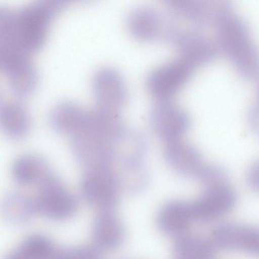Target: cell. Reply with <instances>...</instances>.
Here are the masks:
<instances>
[{
  "mask_svg": "<svg viewBox=\"0 0 259 259\" xmlns=\"http://www.w3.org/2000/svg\"><path fill=\"white\" fill-rule=\"evenodd\" d=\"M215 26L221 49L240 74L253 80L258 76V52L245 22L232 7L220 16Z\"/></svg>",
  "mask_w": 259,
  "mask_h": 259,
  "instance_id": "obj_1",
  "label": "cell"
},
{
  "mask_svg": "<svg viewBox=\"0 0 259 259\" xmlns=\"http://www.w3.org/2000/svg\"><path fill=\"white\" fill-rule=\"evenodd\" d=\"M34 199L36 213L54 220H64L76 212L77 201L55 174L43 182Z\"/></svg>",
  "mask_w": 259,
  "mask_h": 259,
  "instance_id": "obj_2",
  "label": "cell"
},
{
  "mask_svg": "<svg viewBox=\"0 0 259 259\" xmlns=\"http://www.w3.org/2000/svg\"><path fill=\"white\" fill-rule=\"evenodd\" d=\"M118 176L112 168L86 170L82 179V192L85 200L100 211L112 210L119 199Z\"/></svg>",
  "mask_w": 259,
  "mask_h": 259,
  "instance_id": "obj_3",
  "label": "cell"
},
{
  "mask_svg": "<svg viewBox=\"0 0 259 259\" xmlns=\"http://www.w3.org/2000/svg\"><path fill=\"white\" fill-rule=\"evenodd\" d=\"M193 68L179 59L152 70L146 81L147 89L157 101L171 100L192 75Z\"/></svg>",
  "mask_w": 259,
  "mask_h": 259,
  "instance_id": "obj_4",
  "label": "cell"
},
{
  "mask_svg": "<svg viewBox=\"0 0 259 259\" xmlns=\"http://www.w3.org/2000/svg\"><path fill=\"white\" fill-rule=\"evenodd\" d=\"M150 120L155 133L166 143L181 139L190 125L188 114L171 100L157 101Z\"/></svg>",
  "mask_w": 259,
  "mask_h": 259,
  "instance_id": "obj_5",
  "label": "cell"
},
{
  "mask_svg": "<svg viewBox=\"0 0 259 259\" xmlns=\"http://www.w3.org/2000/svg\"><path fill=\"white\" fill-rule=\"evenodd\" d=\"M163 15L157 8L142 6L133 9L128 14L127 24L136 37L145 40L162 38L170 40L177 29L169 27Z\"/></svg>",
  "mask_w": 259,
  "mask_h": 259,
  "instance_id": "obj_6",
  "label": "cell"
},
{
  "mask_svg": "<svg viewBox=\"0 0 259 259\" xmlns=\"http://www.w3.org/2000/svg\"><path fill=\"white\" fill-rule=\"evenodd\" d=\"M205 188L199 197L191 201L194 219L214 220L226 215L235 206L236 195L228 183Z\"/></svg>",
  "mask_w": 259,
  "mask_h": 259,
  "instance_id": "obj_7",
  "label": "cell"
},
{
  "mask_svg": "<svg viewBox=\"0 0 259 259\" xmlns=\"http://www.w3.org/2000/svg\"><path fill=\"white\" fill-rule=\"evenodd\" d=\"M92 87L98 106L118 110L127 100V89L121 74L115 69L104 67L94 74Z\"/></svg>",
  "mask_w": 259,
  "mask_h": 259,
  "instance_id": "obj_8",
  "label": "cell"
},
{
  "mask_svg": "<svg viewBox=\"0 0 259 259\" xmlns=\"http://www.w3.org/2000/svg\"><path fill=\"white\" fill-rule=\"evenodd\" d=\"M258 239V232L256 228L242 224L228 223L214 229L211 242L214 246L224 249L257 255Z\"/></svg>",
  "mask_w": 259,
  "mask_h": 259,
  "instance_id": "obj_9",
  "label": "cell"
},
{
  "mask_svg": "<svg viewBox=\"0 0 259 259\" xmlns=\"http://www.w3.org/2000/svg\"><path fill=\"white\" fill-rule=\"evenodd\" d=\"M171 41L178 50L180 59L193 68L208 64L217 54V48L212 40L198 32L178 30Z\"/></svg>",
  "mask_w": 259,
  "mask_h": 259,
  "instance_id": "obj_10",
  "label": "cell"
},
{
  "mask_svg": "<svg viewBox=\"0 0 259 259\" xmlns=\"http://www.w3.org/2000/svg\"><path fill=\"white\" fill-rule=\"evenodd\" d=\"M167 3L175 13L200 26L215 25L221 13L231 5L226 1L174 0Z\"/></svg>",
  "mask_w": 259,
  "mask_h": 259,
  "instance_id": "obj_11",
  "label": "cell"
},
{
  "mask_svg": "<svg viewBox=\"0 0 259 259\" xmlns=\"http://www.w3.org/2000/svg\"><path fill=\"white\" fill-rule=\"evenodd\" d=\"M165 144L164 155L170 167L183 176H195L203 164L199 150L181 139Z\"/></svg>",
  "mask_w": 259,
  "mask_h": 259,
  "instance_id": "obj_12",
  "label": "cell"
},
{
  "mask_svg": "<svg viewBox=\"0 0 259 259\" xmlns=\"http://www.w3.org/2000/svg\"><path fill=\"white\" fill-rule=\"evenodd\" d=\"M92 236L97 248L112 250L122 243L124 230L120 220L112 210L100 211L94 219Z\"/></svg>",
  "mask_w": 259,
  "mask_h": 259,
  "instance_id": "obj_13",
  "label": "cell"
},
{
  "mask_svg": "<svg viewBox=\"0 0 259 259\" xmlns=\"http://www.w3.org/2000/svg\"><path fill=\"white\" fill-rule=\"evenodd\" d=\"M194 220L191 202L175 200L165 203L159 210L157 223L159 228L168 234L183 232Z\"/></svg>",
  "mask_w": 259,
  "mask_h": 259,
  "instance_id": "obj_14",
  "label": "cell"
},
{
  "mask_svg": "<svg viewBox=\"0 0 259 259\" xmlns=\"http://www.w3.org/2000/svg\"><path fill=\"white\" fill-rule=\"evenodd\" d=\"M90 111L69 101L57 105L52 111L50 123L56 131L72 135L78 132L87 122Z\"/></svg>",
  "mask_w": 259,
  "mask_h": 259,
  "instance_id": "obj_15",
  "label": "cell"
},
{
  "mask_svg": "<svg viewBox=\"0 0 259 259\" xmlns=\"http://www.w3.org/2000/svg\"><path fill=\"white\" fill-rule=\"evenodd\" d=\"M54 172L43 158L33 154L19 157L12 167V175L18 183L39 186Z\"/></svg>",
  "mask_w": 259,
  "mask_h": 259,
  "instance_id": "obj_16",
  "label": "cell"
},
{
  "mask_svg": "<svg viewBox=\"0 0 259 259\" xmlns=\"http://www.w3.org/2000/svg\"><path fill=\"white\" fill-rule=\"evenodd\" d=\"M1 210L7 220L15 224L27 222L36 213L34 199L18 192L6 195L1 201Z\"/></svg>",
  "mask_w": 259,
  "mask_h": 259,
  "instance_id": "obj_17",
  "label": "cell"
},
{
  "mask_svg": "<svg viewBox=\"0 0 259 259\" xmlns=\"http://www.w3.org/2000/svg\"><path fill=\"white\" fill-rule=\"evenodd\" d=\"M173 251L177 259H210L214 254V245L202 237L183 235L175 241Z\"/></svg>",
  "mask_w": 259,
  "mask_h": 259,
  "instance_id": "obj_18",
  "label": "cell"
},
{
  "mask_svg": "<svg viewBox=\"0 0 259 259\" xmlns=\"http://www.w3.org/2000/svg\"><path fill=\"white\" fill-rule=\"evenodd\" d=\"M0 127L9 137L19 139L25 136L30 128L26 112L16 105H7L0 109Z\"/></svg>",
  "mask_w": 259,
  "mask_h": 259,
  "instance_id": "obj_19",
  "label": "cell"
},
{
  "mask_svg": "<svg viewBox=\"0 0 259 259\" xmlns=\"http://www.w3.org/2000/svg\"><path fill=\"white\" fill-rule=\"evenodd\" d=\"M49 259H101V257L97 248L78 246L54 250Z\"/></svg>",
  "mask_w": 259,
  "mask_h": 259,
  "instance_id": "obj_20",
  "label": "cell"
},
{
  "mask_svg": "<svg viewBox=\"0 0 259 259\" xmlns=\"http://www.w3.org/2000/svg\"><path fill=\"white\" fill-rule=\"evenodd\" d=\"M195 177L205 188L228 183L226 172L216 165L203 164Z\"/></svg>",
  "mask_w": 259,
  "mask_h": 259,
  "instance_id": "obj_21",
  "label": "cell"
},
{
  "mask_svg": "<svg viewBox=\"0 0 259 259\" xmlns=\"http://www.w3.org/2000/svg\"><path fill=\"white\" fill-rule=\"evenodd\" d=\"M4 259H37L26 247L21 244L14 251L7 255Z\"/></svg>",
  "mask_w": 259,
  "mask_h": 259,
  "instance_id": "obj_22",
  "label": "cell"
},
{
  "mask_svg": "<svg viewBox=\"0 0 259 259\" xmlns=\"http://www.w3.org/2000/svg\"><path fill=\"white\" fill-rule=\"evenodd\" d=\"M258 164H254L250 168L247 174V181L250 187L254 190H258Z\"/></svg>",
  "mask_w": 259,
  "mask_h": 259,
  "instance_id": "obj_23",
  "label": "cell"
}]
</instances>
